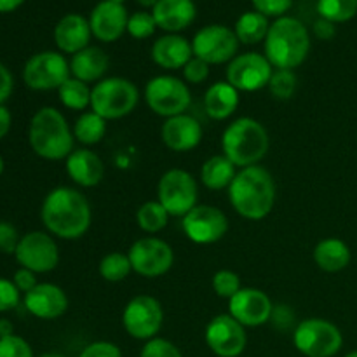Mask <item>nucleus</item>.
Returning a JSON list of instances; mask_svg holds the SVG:
<instances>
[{"label": "nucleus", "instance_id": "f257e3e1", "mask_svg": "<svg viewBox=\"0 0 357 357\" xmlns=\"http://www.w3.org/2000/svg\"><path fill=\"white\" fill-rule=\"evenodd\" d=\"M40 218L51 236L75 241L89 230L93 211L82 192L72 187H56L42 202Z\"/></svg>", "mask_w": 357, "mask_h": 357}, {"label": "nucleus", "instance_id": "f03ea898", "mask_svg": "<svg viewBox=\"0 0 357 357\" xmlns=\"http://www.w3.org/2000/svg\"><path fill=\"white\" fill-rule=\"evenodd\" d=\"M275 181L261 166H248L237 171L229 187V201L237 215L246 220H264L275 204Z\"/></svg>", "mask_w": 357, "mask_h": 357}, {"label": "nucleus", "instance_id": "7ed1b4c3", "mask_svg": "<svg viewBox=\"0 0 357 357\" xmlns=\"http://www.w3.org/2000/svg\"><path fill=\"white\" fill-rule=\"evenodd\" d=\"M265 58L275 70H295L310 52V35L296 17H278L265 37Z\"/></svg>", "mask_w": 357, "mask_h": 357}, {"label": "nucleus", "instance_id": "20e7f679", "mask_svg": "<svg viewBox=\"0 0 357 357\" xmlns=\"http://www.w3.org/2000/svg\"><path fill=\"white\" fill-rule=\"evenodd\" d=\"M31 150L45 160H66L73 152V131L65 115L54 107H42L35 112L28 128Z\"/></svg>", "mask_w": 357, "mask_h": 357}, {"label": "nucleus", "instance_id": "39448f33", "mask_svg": "<svg viewBox=\"0 0 357 357\" xmlns=\"http://www.w3.org/2000/svg\"><path fill=\"white\" fill-rule=\"evenodd\" d=\"M267 129L253 117H239L230 122L222 135V150L236 167L257 166L268 152Z\"/></svg>", "mask_w": 357, "mask_h": 357}, {"label": "nucleus", "instance_id": "423d86ee", "mask_svg": "<svg viewBox=\"0 0 357 357\" xmlns=\"http://www.w3.org/2000/svg\"><path fill=\"white\" fill-rule=\"evenodd\" d=\"M139 91L124 77H105L91 91V110L105 121H119L135 112Z\"/></svg>", "mask_w": 357, "mask_h": 357}, {"label": "nucleus", "instance_id": "0eeeda50", "mask_svg": "<svg viewBox=\"0 0 357 357\" xmlns=\"http://www.w3.org/2000/svg\"><path fill=\"white\" fill-rule=\"evenodd\" d=\"M293 344L305 357H333L344 345V335L337 324L321 317H309L295 328Z\"/></svg>", "mask_w": 357, "mask_h": 357}, {"label": "nucleus", "instance_id": "6e6552de", "mask_svg": "<svg viewBox=\"0 0 357 357\" xmlns=\"http://www.w3.org/2000/svg\"><path fill=\"white\" fill-rule=\"evenodd\" d=\"M145 101L153 114L169 119L187 114L192 94L185 80L174 75H157L146 82Z\"/></svg>", "mask_w": 357, "mask_h": 357}, {"label": "nucleus", "instance_id": "1a4fd4ad", "mask_svg": "<svg viewBox=\"0 0 357 357\" xmlns=\"http://www.w3.org/2000/svg\"><path fill=\"white\" fill-rule=\"evenodd\" d=\"M157 201L169 216L183 218L197 206V181L185 169L166 171L157 185Z\"/></svg>", "mask_w": 357, "mask_h": 357}, {"label": "nucleus", "instance_id": "9d476101", "mask_svg": "<svg viewBox=\"0 0 357 357\" xmlns=\"http://www.w3.org/2000/svg\"><path fill=\"white\" fill-rule=\"evenodd\" d=\"M164 324V309L157 298L138 295L128 302L122 312V326L136 340H152Z\"/></svg>", "mask_w": 357, "mask_h": 357}, {"label": "nucleus", "instance_id": "9b49d317", "mask_svg": "<svg viewBox=\"0 0 357 357\" xmlns=\"http://www.w3.org/2000/svg\"><path fill=\"white\" fill-rule=\"evenodd\" d=\"M70 77V63L56 51L37 52L23 68V82L33 91L59 89Z\"/></svg>", "mask_w": 357, "mask_h": 357}, {"label": "nucleus", "instance_id": "f8f14e48", "mask_svg": "<svg viewBox=\"0 0 357 357\" xmlns=\"http://www.w3.org/2000/svg\"><path fill=\"white\" fill-rule=\"evenodd\" d=\"M129 261L132 272L146 279L167 274L174 264L173 248L159 237H142L129 248Z\"/></svg>", "mask_w": 357, "mask_h": 357}, {"label": "nucleus", "instance_id": "ddd939ff", "mask_svg": "<svg viewBox=\"0 0 357 357\" xmlns=\"http://www.w3.org/2000/svg\"><path fill=\"white\" fill-rule=\"evenodd\" d=\"M14 257L21 267L35 274H47L54 271L59 264V250L54 237L40 230L21 236Z\"/></svg>", "mask_w": 357, "mask_h": 357}, {"label": "nucleus", "instance_id": "4468645a", "mask_svg": "<svg viewBox=\"0 0 357 357\" xmlns=\"http://www.w3.org/2000/svg\"><path fill=\"white\" fill-rule=\"evenodd\" d=\"M274 66L260 52L237 54L227 66V82L239 93H257L268 86Z\"/></svg>", "mask_w": 357, "mask_h": 357}, {"label": "nucleus", "instance_id": "2eb2a0df", "mask_svg": "<svg viewBox=\"0 0 357 357\" xmlns=\"http://www.w3.org/2000/svg\"><path fill=\"white\" fill-rule=\"evenodd\" d=\"M239 40L236 31L223 24H209L201 28L192 40L194 56L204 59L208 65L230 63L237 56Z\"/></svg>", "mask_w": 357, "mask_h": 357}, {"label": "nucleus", "instance_id": "dca6fc26", "mask_svg": "<svg viewBox=\"0 0 357 357\" xmlns=\"http://www.w3.org/2000/svg\"><path fill=\"white\" fill-rule=\"evenodd\" d=\"M181 229L194 244H215L225 237L229 220L216 206L197 204L181 218Z\"/></svg>", "mask_w": 357, "mask_h": 357}, {"label": "nucleus", "instance_id": "f3484780", "mask_svg": "<svg viewBox=\"0 0 357 357\" xmlns=\"http://www.w3.org/2000/svg\"><path fill=\"white\" fill-rule=\"evenodd\" d=\"M206 344L218 357H239L248 345L246 328L230 314L215 316L206 326Z\"/></svg>", "mask_w": 357, "mask_h": 357}, {"label": "nucleus", "instance_id": "a211bd4d", "mask_svg": "<svg viewBox=\"0 0 357 357\" xmlns=\"http://www.w3.org/2000/svg\"><path fill=\"white\" fill-rule=\"evenodd\" d=\"M229 314L244 328H258L271 321L274 305L261 289L241 288L229 300Z\"/></svg>", "mask_w": 357, "mask_h": 357}, {"label": "nucleus", "instance_id": "6ab92c4d", "mask_svg": "<svg viewBox=\"0 0 357 357\" xmlns=\"http://www.w3.org/2000/svg\"><path fill=\"white\" fill-rule=\"evenodd\" d=\"M128 10L122 3L103 0L91 10L89 26L93 37L110 44V42L119 40L124 31H128Z\"/></svg>", "mask_w": 357, "mask_h": 357}, {"label": "nucleus", "instance_id": "aec40b11", "mask_svg": "<svg viewBox=\"0 0 357 357\" xmlns=\"http://www.w3.org/2000/svg\"><path fill=\"white\" fill-rule=\"evenodd\" d=\"M24 309L31 316L44 321H52L61 317L68 310V296L59 286L51 282H38L23 298Z\"/></svg>", "mask_w": 357, "mask_h": 357}, {"label": "nucleus", "instance_id": "412c9836", "mask_svg": "<svg viewBox=\"0 0 357 357\" xmlns=\"http://www.w3.org/2000/svg\"><path fill=\"white\" fill-rule=\"evenodd\" d=\"M160 138L173 152H190L202 142V126L197 119L188 114L174 115L164 121Z\"/></svg>", "mask_w": 357, "mask_h": 357}, {"label": "nucleus", "instance_id": "4be33fe9", "mask_svg": "<svg viewBox=\"0 0 357 357\" xmlns=\"http://www.w3.org/2000/svg\"><path fill=\"white\" fill-rule=\"evenodd\" d=\"M93 37L89 20L80 14H66L54 26V42L58 49L65 54H77L82 49L89 47Z\"/></svg>", "mask_w": 357, "mask_h": 357}, {"label": "nucleus", "instance_id": "5701e85b", "mask_svg": "<svg viewBox=\"0 0 357 357\" xmlns=\"http://www.w3.org/2000/svg\"><path fill=\"white\" fill-rule=\"evenodd\" d=\"M152 61L164 70H183V66L194 58L192 42L176 33H167L157 38L152 45Z\"/></svg>", "mask_w": 357, "mask_h": 357}, {"label": "nucleus", "instance_id": "b1692460", "mask_svg": "<svg viewBox=\"0 0 357 357\" xmlns=\"http://www.w3.org/2000/svg\"><path fill=\"white\" fill-rule=\"evenodd\" d=\"M66 174L79 187L91 188L101 183L105 176V164L96 152L89 149L73 150L65 160Z\"/></svg>", "mask_w": 357, "mask_h": 357}, {"label": "nucleus", "instance_id": "393cba45", "mask_svg": "<svg viewBox=\"0 0 357 357\" xmlns=\"http://www.w3.org/2000/svg\"><path fill=\"white\" fill-rule=\"evenodd\" d=\"M195 3L192 0H159L152 9L157 28L169 33L185 30L195 20Z\"/></svg>", "mask_w": 357, "mask_h": 357}, {"label": "nucleus", "instance_id": "a878e982", "mask_svg": "<svg viewBox=\"0 0 357 357\" xmlns=\"http://www.w3.org/2000/svg\"><path fill=\"white\" fill-rule=\"evenodd\" d=\"M108 66H110L108 54L101 47H94V45L82 49L70 59V73H72V77L86 84L103 80L105 73L108 72Z\"/></svg>", "mask_w": 357, "mask_h": 357}, {"label": "nucleus", "instance_id": "bb28decb", "mask_svg": "<svg viewBox=\"0 0 357 357\" xmlns=\"http://www.w3.org/2000/svg\"><path fill=\"white\" fill-rule=\"evenodd\" d=\"M239 91L227 80L211 84L204 93V110L213 121H227L239 107Z\"/></svg>", "mask_w": 357, "mask_h": 357}, {"label": "nucleus", "instance_id": "cd10ccee", "mask_svg": "<svg viewBox=\"0 0 357 357\" xmlns=\"http://www.w3.org/2000/svg\"><path fill=\"white\" fill-rule=\"evenodd\" d=\"M314 264L324 272H340L351 264V248L347 246V243H344L342 239L337 237H328V239L319 241L314 248Z\"/></svg>", "mask_w": 357, "mask_h": 357}, {"label": "nucleus", "instance_id": "c85d7f7f", "mask_svg": "<svg viewBox=\"0 0 357 357\" xmlns=\"http://www.w3.org/2000/svg\"><path fill=\"white\" fill-rule=\"evenodd\" d=\"M237 174L236 164L230 159H227L223 153L220 155L209 157L204 160L201 167V181L209 190H223L229 188L232 180Z\"/></svg>", "mask_w": 357, "mask_h": 357}, {"label": "nucleus", "instance_id": "c756f323", "mask_svg": "<svg viewBox=\"0 0 357 357\" xmlns=\"http://www.w3.org/2000/svg\"><path fill=\"white\" fill-rule=\"evenodd\" d=\"M268 28H271V23H268L267 16L260 14L258 10H250L237 20L234 31H236V37L241 44L253 45L265 40Z\"/></svg>", "mask_w": 357, "mask_h": 357}, {"label": "nucleus", "instance_id": "7c9ffc66", "mask_svg": "<svg viewBox=\"0 0 357 357\" xmlns=\"http://www.w3.org/2000/svg\"><path fill=\"white\" fill-rule=\"evenodd\" d=\"M105 135H107V121L93 110L82 112V115L73 124V138L86 146L100 143Z\"/></svg>", "mask_w": 357, "mask_h": 357}, {"label": "nucleus", "instance_id": "2f4dec72", "mask_svg": "<svg viewBox=\"0 0 357 357\" xmlns=\"http://www.w3.org/2000/svg\"><path fill=\"white\" fill-rule=\"evenodd\" d=\"M91 91H93V87H89V84L82 82L75 77H70L58 89V96L65 108L73 112H82L87 107L91 108Z\"/></svg>", "mask_w": 357, "mask_h": 357}, {"label": "nucleus", "instance_id": "473e14b6", "mask_svg": "<svg viewBox=\"0 0 357 357\" xmlns=\"http://www.w3.org/2000/svg\"><path fill=\"white\" fill-rule=\"evenodd\" d=\"M136 223L146 234H157L169 223V213L159 201H146L136 211Z\"/></svg>", "mask_w": 357, "mask_h": 357}, {"label": "nucleus", "instance_id": "72a5a7b5", "mask_svg": "<svg viewBox=\"0 0 357 357\" xmlns=\"http://www.w3.org/2000/svg\"><path fill=\"white\" fill-rule=\"evenodd\" d=\"M98 271H100V275L107 282H122L124 279L129 278L132 267L128 255L114 251V253H108L101 258Z\"/></svg>", "mask_w": 357, "mask_h": 357}, {"label": "nucleus", "instance_id": "f704fd0d", "mask_svg": "<svg viewBox=\"0 0 357 357\" xmlns=\"http://www.w3.org/2000/svg\"><path fill=\"white\" fill-rule=\"evenodd\" d=\"M317 13L331 23H347L357 14V0H317Z\"/></svg>", "mask_w": 357, "mask_h": 357}, {"label": "nucleus", "instance_id": "c9c22d12", "mask_svg": "<svg viewBox=\"0 0 357 357\" xmlns=\"http://www.w3.org/2000/svg\"><path fill=\"white\" fill-rule=\"evenodd\" d=\"M298 79L293 70H274L271 80H268V91L278 100H289L295 94Z\"/></svg>", "mask_w": 357, "mask_h": 357}, {"label": "nucleus", "instance_id": "e433bc0d", "mask_svg": "<svg viewBox=\"0 0 357 357\" xmlns=\"http://www.w3.org/2000/svg\"><path fill=\"white\" fill-rule=\"evenodd\" d=\"M241 288H243L241 286V279L236 272L223 268V271H218L213 275V291L220 298L230 300Z\"/></svg>", "mask_w": 357, "mask_h": 357}, {"label": "nucleus", "instance_id": "4c0bfd02", "mask_svg": "<svg viewBox=\"0 0 357 357\" xmlns=\"http://www.w3.org/2000/svg\"><path fill=\"white\" fill-rule=\"evenodd\" d=\"M155 28H157V23H155V20H153L152 13L139 10V13H135L132 16H129L128 33L131 35L132 38L143 40V38L152 37L153 31H155Z\"/></svg>", "mask_w": 357, "mask_h": 357}, {"label": "nucleus", "instance_id": "58836bf2", "mask_svg": "<svg viewBox=\"0 0 357 357\" xmlns=\"http://www.w3.org/2000/svg\"><path fill=\"white\" fill-rule=\"evenodd\" d=\"M139 357H183V354L173 342L155 337L152 340L145 342L142 352H139Z\"/></svg>", "mask_w": 357, "mask_h": 357}, {"label": "nucleus", "instance_id": "ea45409f", "mask_svg": "<svg viewBox=\"0 0 357 357\" xmlns=\"http://www.w3.org/2000/svg\"><path fill=\"white\" fill-rule=\"evenodd\" d=\"M0 357H33L30 344L17 335L0 338Z\"/></svg>", "mask_w": 357, "mask_h": 357}, {"label": "nucleus", "instance_id": "a19ab883", "mask_svg": "<svg viewBox=\"0 0 357 357\" xmlns=\"http://www.w3.org/2000/svg\"><path fill=\"white\" fill-rule=\"evenodd\" d=\"M209 66L211 65H208L204 59L194 56V58L183 66V80L187 84H194V86L206 82V79L209 77Z\"/></svg>", "mask_w": 357, "mask_h": 357}, {"label": "nucleus", "instance_id": "79ce46f5", "mask_svg": "<svg viewBox=\"0 0 357 357\" xmlns=\"http://www.w3.org/2000/svg\"><path fill=\"white\" fill-rule=\"evenodd\" d=\"M255 10L267 17H282L293 6V0H251Z\"/></svg>", "mask_w": 357, "mask_h": 357}, {"label": "nucleus", "instance_id": "37998d69", "mask_svg": "<svg viewBox=\"0 0 357 357\" xmlns=\"http://www.w3.org/2000/svg\"><path fill=\"white\" fill-rule=\"evenodd\" d=\"M20 305V291L9 279L0 278V312H9Z\"/></svg>", "mask_w": 357, "mask_h": 357}, {"label": "nucleus", "instance_id": "c03bdc74", "mask_svg": "<svg viewBox=\"0 0 357 357\" xmlns=\"http://www.w3.org/2000/svg\"><path fill=\"white\" fill-rule=\"evenodd\" d=\"M20 234L16 227L9 222H0V253L14 255L16 248L20 244Z\"/></svg>", "mask_w": 357, "mask_h": 357}, {"label": "nucleus", "instance_id": "a18cd8bd", "mask_svg": "<svg viewBox=\"0 0 357 357\" xmlns=\"http://www.w3.org/2000/svg\"><path fill=\"white\" fill-rule=\"evenodd\" d=\"M79 357H122L121 349L117 347L112 342H93V344L87 345Z\"/></svg>", "mask_w": 357, "mask_h": 357}, {"label": "nucleus", "instance_id": "49530a36", "mask_svg": "<svg viewBox=\"0 0 357 357\" xmlns=\"http://www.w3.org/2000/svg\"><path fill=\"white\" fill-rule=\"evenodd\" d=\"M13 282H14V286L17 288V291L24 293V295H26L28 291H31V289L38 284L37 274L31 271H28V268H23V267L17 268V271L14 272Z\"/></svg>", "mask_w": 357, "mask_h": 357}, {"label": "nucleus", "instance_id": "de8ad7c7", "mask_svg": "<svg viewBox=\"0 0 357 357\" xmlns=\"http://www.w3.org/2000/svg\"><path fill=\"white\" fill-rule=\"evenodd\" d=\"M14 89V79L10 70L3 63H0V105L6 103Z\"/></svg>", "mask_w": 357, "mask_h": 357}, {"label": "nucleus", "instance_id": "09e8293b", "mask_svg": "<svg viewBox=\"0 0 357 357\" xmlns=\"http://www.w3.org/2000/svg\"><path fill=\"white\" fill-rule=\"evenodd\" d=\"M335 33H337V28H335V23H331V21L321 17V20L314 23V35L321 38V40H331Z\"/></svg>", "mask_w": 357, "mask_h": 357}, {"label": "nucleus", "instance_id": "8fccbe9b", "mask_svg": "<svg viewBox=\"0 0 357 357\" xmlns=\"http://www.w3.org/2000/svg\"><path fill=\"white\" fill-rule=\"evenodd\" d=\"M10 124H13V117H10V112L7 110V107L0 105V139L6 138L7 132H9Z\"/></svg>", "mask_w": 357, "mask_h": 357}, {"label": "nucleus", "instance_id": "3c124183", "mask_svg": "<svg viewBox=\"0 0 357 357\" xmlns=\"http://www.w3.org/2000/svg\"><path fill=\"white\" fill-rule=\"evenodd\" d=\"M24 0H0V13H13Z\"/></svg>", "mask_w": 357, "mask_h": 357}, {"label": "nucleus", "instance_id": "603ef678", "mask_svg": "<svg viewBox=\"0 0 357 357\" xmlns=\"http://www.w3.org/2000/svg\"><path fill=\"white\" fill-rule=\"evenodd\" d=\"M14 335V326L9 319H0V338Z\"/></svg>", "mask_w": 357, "mask_h": 357}, {"label": "nucleus", "instance_id": "864d4df0", "mask_svg": "<svg viewBox=\"0 0 357 357\" xmlns=\"http://www.w3.org/2000/svg\"><path fill=\"white\" fill-rule=\"evenodd\" d=\"M157 2H159V0H138V3L142 7H146V9H149V7H155L157 6Z\"/></svg>", "mask_w": 357, "mask_h": 357}, {"label": "nucleus", "instance_id": "5fc2aeb1", "mask_svg": "<svg viewBox=\"0 0 357 357\" xmlns=\"http://www.w3.org/2000/svg\"><path fill=\"white\" fill-rule=\"evenodd\" d=\"M38 357H65V356L56 354V352H49V354H42V356H38Z\"/></svg>", "mask_w": 357, "mask_h": 357}, {"label": "nucleus", "instance_id": "6e6d98bb", "mask_svg": "<svg viewBox=\"0 0 357 357\" xmlns=\"http://www.w3.org/2000/svg\"><path fill=\"white\" fill-rule=\"evenodd\" d=\"M3 167H6V164H3V159H2V157H0V174L3 173Z\"/></svg>", "mask_w": 357, "mask_h": 357}, {"label": "nucleus", "instance_id": "4d7b16f0", "mask_svg": "<svg viewBox=\"0 0 357 357\" xmlns=\"http://www.w3.org/2000/svg\"><path fill=\"white\" fill-rule=\"evenodd\" d=\"M344 357H357V351H352V352H349L347 356H344Z\"/></svg>", "mask_w": 357, "mask_h": 357}, {"label": "nucleus", "instance_id": "13d9d810", "mask_svg": "<svg viewBox=\"0 0 357 357\" xmlns=\"http://www.w3.org/2000/svg\"><path fill=\"white\" fill-rule=\"evenodd\" d=\"M110 2H115V3H124L126 0H110Z\"/></svg>", "mask_w": 357, "mask_h": 357}]
</instances>
